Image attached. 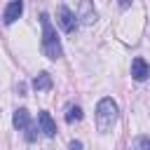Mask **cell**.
<instances>
[{
	"mask_svg": "<svg viewBox=\"0 0 150 150\" xmlns=\"http://www.w3.org/2000/svg\"><path fill=\"white\" fill-rule=\"evenodd\" d=\"M40 23H42V52H45L47 59L56 61V59L63 54V52H61L59 35H56V30H54V26H52V21H49L47 14H40Z\"/></svg>",
	"mask_w": 150,
	"mask_h": 150,
	"instance_id": "1",
	"label": "cell"
},
{
	"mask_svg": "<svg viewBox=\"0 0 150 150\" xmlns=\"http://www.w3.org/2000/svg\"><path fill=\"white\" fill-rule=\"evenodd\" d=\"M117 122V103L112 98H101L96 105V129L101 134H108L112 129V124Z\"/></svg>",
	"mask_w": 150,
	"mask_h": 150,
	"instance_id": "2",
	"label": "cell"
},
{
	"mask_svg": "<svg viewBox=\"0 0 150 150\" xmlns=\"http://www.w3.org/2000/svg\"><path fill=\"white\" fill-rule=\"evenodd\" d=\"M131 77H134L136 82H145V80L150 77V68H148V63H145L141 56H136V59L131 61Z\"/></svg>",
	"mask_w": 150,
	"mask_h": 150,
	"instance_id": "3",
	"label": "cell"
},
{
	"mask_svg": "<svg viewBox=\"0 0 150 150\" xmlns=\"http://www.w3.org/2000/svg\"><path fill=\"white\" fill-rule=\"evenodd\" d=\"M77 16L82 23H94L96 21V9H94V0H80V9H77Z\"/></svg>",
	"mask_w": 150,
	"mask_h": 150,
	"instance_id": "4",
	"label": "cell"
},
{
	"mask_svg": "<svg viewBox=\"0 0 150 150\" xmlns=\"http://www.w3.org/2000/svg\"><path fill=\"white\" fill-rule=\"evenodd\" d=\"M21 12H23V0H12V2L7 5L5 14H2V21H5L7 26H12V23L21 16Z\"/></svg>",
	"mask_w": 150,
	"mask_h": 150,
	"instance_id": "5",
	"label": "cell"
},
{
	"mask_svg": "<svg viewBox=\"0 0 150 150\" xmlns=\"http://www.w3.org/2000/svg\"><path fill=\"white\" fill-rule=\"evenodd\" d=\"M59 26L66 30V33H73L75 30V26H77V21H75V14L68 9V7H59Z\"/></svg>",
	"mask_w": 150,
	"mask_h": 150,
	"instance_id": "6",
	"label": "cell"
},
{
	"mask_svg": "<svg viewBox=\"0 0 150 150\" xmlns=\"http://www.w3.org/2000/svg\"><path fill=\"white\" fill-rule=\"evenodd\" d=\"M38 127H40V131H42L47 138L56 136V124H54V120H52V115H49L47 110H42V112L38 115Z\"/></svg>",
	"mask_w": 150,
	"mask_h": 150,
	"instance_id": "7",
	"label": "cell"
},
{
	"mask_svg": "<svg viewBox=\"0 0 150 150\" xmlns=\"http://www.w3.org/2000/svg\"><path fill=\"white\" fill-rule=\"evenodd\" d=\"M12 122H14V127L19 129V131H26L33 122H30V112L26 110V108H19L16 112H14V117H12Z\"/></svg>",
	"mask_w": 150,
	"mask_h": 150,
	"instance_id": "8",
	"label": "cell"
},
{
	"mask_svg": "<svg viewBox=\"0 0 150 150\" xmlns=\"http://www.w3.org/2000/svg\"><path fill=\"white\" fill-rule=\"evenodd\" d=\"M33 87H35L38 91L52 89V75H49V73H40V75H35V80H33Z\"/></svg>",
	"mask_w": 150,
	"mask_h": 150,
	"instance_id": "9",
	"label": "cell"
},
{
	"mask_svg": "<svg viewBox=\"0 0 150 150\" xmlns=\"http://www.w3.org/2000/svg\"><path fill=\"white\" fill-rule=\"evenodd\" d=\"M80 120H82V108H80V105H68V110H66V122L73 124V122H80Z\"/></svg>",
	"mask_w": 150,
	"mask_h": 150,
	"instance_id": "10",
	"label": "cell"
},
{
	"mask_svg": "<svg viewBox=\"0 0 150 150\" xmlns=\"http://www.w3.org/2000/svg\"><path fill=\"white\" fill-rule=\"evenodd\" d=\"M129 150H150V138H148V136H138V138H134Z\"/></svg>",
	"mask_w": 150,
	"mask_h": 150,
	"instance_id": "11",
	"label": "cell"
},
{
	"mask_svg": "<svg viewBox=\"0 0 150 150\" xmlns=\"http://www.w3.org/2000/svg\"><path fill=\"white\" fill-rule=\"evenodd\" d=\"M68 150H84V148H82V143H80V141H70Z\"/></svg>",
	"mask_w": 150,
	"mask_h": 150,
	"instance_id": "12",
	"label": "cell"
},
{
	"mask_svg": "<svg viewBox=\"0 0 150 150\" xmlns=\"http://www.w3.org/2000/svg\"><path fill=\"white\" fill-rule=\"evenodd\" d=\"M117 5H120L122 9H127V7H131V0H117Z\"/></svg>",
	"mask_w": 150,
	"mask_h": 150,
	"instance_id": "13",
	"label": "cell"
}]
</instances>
